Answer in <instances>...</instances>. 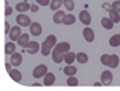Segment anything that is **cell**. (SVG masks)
Instances as JSON below:
<instances>
[{"mask_svg":"<svg viewBox=\"0 0 120 91\" xmlns=\"http://www.w3.org/2000/svg\"><path fill=\"white\" fill-rule=\"evenodd\" d=\"M47 72H48L47 66H46L44 64H40V65H37L36 68L33 69L32 75H33V77H35V79H40V77H44Z\"/></svg>","mask_w":120,"mask_h":91,"instance_id":"cell-1","label":"cell"},{"mask_svg":"<svg viewBox=\"0 0 120 91\" xmlns=\"http://www.w3.org/2000/svg\"><path fill=\"white\" fill-rule=\"evenodd\" d=\"M21 28H22V26H19L18 23H17L15 26H12L11 30H10V33H8V36H10V40L15 42V40H18V39L21 37V34H22V30H21Z\"/></svg>","mask_w":120,"mask_h":91,"instance_id":"cell-2","label":"cell"},{"mask_svg":"<svg viewBox=\"0 0 120 91\" xmlns=\"http://www.w3.org/2000/svg\"><path fill=\"white\" fill-rule=\"evenodd\" d=\"M15 21H17V23L19 25V26H30V18L26 15V14H24V12H21L19 15H17V18H15Z\"/></svg>","mask_w":120,"mask_h":91,"instance_id":"cell-3","label":"cell"},{"mask_svg":"<svg viewBox=\"0 0 120 91\" xmlns=\"http://www.w3.org/2000/svg\"><path fill=\"white\" fill-rule=\"evenodd\" d=\"M112 80H113V75H112L110 70H104L101 73V81H102L104 86H109L112 83Z\"/></svg>","mask_w":120,"mask_h":91,"instance_id":"cell-4","label":"cell"},{"mask_svg":"<svg viewBox=\"0 0 120 91\" xmlns=\"http://www.w3.org/2000/svg\"><path fill=\"white\" fill-rule=\"evenodd\" d=\"M25 48H26L28 54H36V53H39V50L41 48V46H39L37 42H29L28 44L25 46Z\"/></svg>","mask_w":120,"mask_h":91,"instance_id":"cell-5","label":"cell"},{"mask_svg":"<svg viewBox=\"0 0 120 91\" xmlns=\"http://www.w3.org/2000/svg\"><path fill=\"white\" fill-rule=\"evenodd\" d=\"M79 19H80V22L83 23V25H90L91 23V14L87 11V10H83V11H80L79 14Z\"/></svg>","mask_w":120,"mask_h":91,"instance_id":"cell-6","label":"cell"},{"mask_svg":"<svg viewBox=\"0 0 120 91\" xmlns=\"http://www.w3.org/2000/svg\"><path fill=\"white\" fill-rule=\"evenodd\" d=\"M83 37L86 42H88V43H91V42H94V39H95V33H94V30L91 29V28H84L83 30Z\"/></svg>","mask_w":120,"mask_h":91,"instance_id":"cell-7","label":"cell"},{"mask_svg":"<svg viewBox=\"0 0 120 91\" xmlns=\"http://www.w3.org/2000/svg\"><path fill=\"white\" fill-rule=\"evenodd\" d=\"M29 29H30V33L33 36H40L41 32H43V28H41V25L39 22H32L30 26H29Z\"/></svg>","mask_w":120,"mask_h":91,"instance_id":"cell-8","label":"cell"},{"mask_svg":"<svg viewBox=\"0 0 120 91\" xmlns=\"http://www.w3.org/2000/svg\"><path fill=\"white\" fill-rule=\"evenodd\" d=\"M54 48H55V50H58V51L62 53V54H65V53L71 51V44H69L68 42H61V43H57Z\"/></svg>","mask_w":120,"mask_h":91,"instance_id":"cell-9","label":"cell"},{"mask_svg":"<svg viewBox=\"0 0 120 91\" xmlns=\"http://www.w3.org/2000/svg\"><path fill=\"white\" fill-rule=\"evenodd\" d=\"M43 84L44 86H47V87H50V86H52L54 83H55V75L54 73H51V72H47L46 73V76L43 77Z\"/></svg>","mask_w":120,"mask_h":91,"instance_id":"cell-10","label":"cell"},{"mask_svg":"<svg viewBox=\"0 0 120 91\" xmlns=\"http://www.w3.org/2000/svg\"><path fill=\"white\" fill-rule=\"evenodd\" d=\"M10 62H11L15 68L19 66V65L22 64V55H21L19 53H14V54H11V59H10Z\"/></svg>","mask_w":120,"mask_h":91,"instance_id":"cell-11","label":"cell"},{"mask_svg":"<svg viewBox=\"0 0 120 91\" xmlns=\"http://www.w3.org/2000/svg\"><path fill=\"white\" fill-rule=\"evenodd\" d=\"M8 75H10V77H11L14 81H17V83H19V81L22 80V73H21L18 69H11V70L8 72Z\"/></svg>","mask_w":120,"mask_h":91,"instance_id":"cell-12","label":"cell"},{"mask_svg":"<svg viewBox=\"0 0 120 91\" xmlns=\"http://www.w3.org/2000/svg\"><path fill=\"white\" fill-rule=\"evenodd\" d=\"M65 11L64 10H58V11H55V14H54V17H52V21L55 23H62V21H64V18H65Z\"/></svg>","mask_w":120,"mask_h":91,"instance_id":"cell-13","label":"cell"},{"mask_svg":"<svg viewBox=\"0 0 120 91\" xmlns=\"http://www.w3.org/2000/svg\"><path fill=\"white\" fill-rule=\"evenodd\" d=\"M51 57H52V61H54L55 64H61V62L64 61V54H62V53H60L58 50H55V48H52Z\"/></svg>","mask_w":120,"mask_h":91,"instance_id":"cell-14","label":"cell"},{"mask_svg":"<svg viewBox=\"0 0 120 91\" xmlns=\"http://www.w3.org/2000/svg\"><path fill=\"white\" fill-rule=\"evenodd\" d=\"M43 43H44V44H47L48 47H51V48H54L55 44H57V36H55V34H48Z\"/></svg>","mask_w":120,"mask_h":91,"instance_id":"cell-15","label":"cell"},{"mask_svg":"<svg viewBox=\"0 0 120 91\" xmlns=\"http://www.w3.org/2000/svg\"><path fill=\"white\" fill-rule=\"evenodd\" d=\"M76 72H77V68H76L73 64L66 65V66L64 68V73H65L66 76H75V75H76Z\"/></svg>","mask_w":120,"mask_h":91,"instance_id":"cell-16","label":"cell"},{"mask_svg":"<svg viewBox=\"0 0 120 91\" xmlns=\"http://www.w3.org/2000/svg\"><path fill=\"white\" fill-rule=\"evenodd\" d=\"M64 61L66 62V65L73 64V62L76 61V54H73V53H71V51L65 53V54H64Z\"/></svg>","mask_w":120,"mask_h":91,"instance_id":"cell-17","label":"cell"},{"mask_svg":"<svg viewBox=\"0 0 120 91\" xmlns=\"http://www.w3.org/2000/svg\"><path fill=\"white\" fill-rule=\"evenodd\" d=\"M30 4L28 3V1H22V3H17V11H19V12H25V11H28V10H30Z\"/></svg>","mask_w":120,"mask_h":91,"instance_id":"cell-18","label":"cell"},{"mask_svg":"<svg viewBox=\"0 0 120 91\" xmlns=\"http://www.w3.org/2000/svg\"><path fill=\"white\" fill-rule=\"evenodd\" d=\"M120 65V59L116 54H110V58H109V68H116Z\"/></svg>","mask_w":120,"mask_h":91,"instance_id":"cell-19","label":"cell"},{"mask_svg":"<svg viewBox=\"0 0 120 91\" xmlns=\"http://www.w3.org/2000/svg\"><path fill=\"white\" fill-rule=\"evenodd\" d=\"M109 18H110L115 23L120 22V12L116 11L115 8H110V10H109Z\"/></svg>","mask_w":120,"mask_h":91,"instance_id":"cell-20","label":"cell"},{"mask_svg":"<svg viewBox=\"0 0 120 91\" xmlns=\"http://www.w3.org/2000/svg\"><path fill=\"white\" fill-rule=\"evenodd\" d=\"M15 44L12 43V40L11 42H8V43H6V46H4V53L7 54V55H11V54H14L15 53Z\"/></svg>","mask_w":120,"mask_h":91,"instance_id":"cell-21","label":"cell"},{"mask_svg":"<svg viewBox=\"0 0 120 91\" xmlns=\"http://www.w3.org/2000/svg\"><path fill=\"white\" fill-rule=\"evenodd\" d=\"M101 25H102L105 29H112V28H113V25H115V22H113L109 17H104V18L101 19Z\"/></svg>","mask_w":120,"mask_h":91,"instance_id":"cell-22","label":"cell"},{"mask_svg":"<svg viewBox=\"0 0 120 91\" xmlns=\"http://www.w3.org/2000/svg\"><path fill=\"white\" fill-rule=\"evenodd\" d=\"M62 4H64V0H51V3H50V8H51L52 11H58Z\"/></svg>","mask_w":120,"mask_h":91,"instance_id":"cell-23","label":"cell"},{"mask_svg":"<svg viewBox=\"0 0 120 91\" xmlns=\"http://www.w3.org/2000/svg\"><path fill=\"white\" fill-rule=\"evenodd\" d=\"M76 61L79 64H87L88 62V55L86 53H77L76 54Z\"/></svg>","mask_w":120,"mask_h":91,"instance_id":"cell-24","label":"cell"},{"mask_svg":"<svg viewBox=\"0 0 120 91\" xmlns=\"http://www.w3.org/2000/svg\"><path fill=\"white\" fill-rule=\"evenodd\" d=\"M109 44L112 46V47H119L120 46V33L113 34V36L109 39Z\"/></svg>","mask_w":120,"mask_h":91,"instance_id":"cell-25","label":"cell"},{"mask_svg":"<svg viewBox=\"0 0 120 91\" xmlns=\"http://www.w3.org/2000/svg\"><path fill=\"white\" fill-rule=\"evenodd\" d=\"M75 21H76V18H75V15H73V14H66V15H65V18H64V21H62V23L69 26V25H73Z\"/></svg>","mask_w":120,"mask_h":91,"instance_id":"cell-26","label":"cell"},{"mask_svg":"<svg viewBox=\"0 0 120 91\" xmlns=\"http://www.w3.org/2000/svg\"><path fill=\"white\" fill-rule=\"evenodd\" d=\"M17 42H18V44H19V46L25 47V46L29 43V34H28V33H22V34H21V37H19Z\"/></svg>","mask_w":120,"mask_h":91,"instance_id":"cell-27","label":"cell"},{"mask_svg":"<svg viewBox=\"0 0 120 91\" xmlns=\"http://www.w3.org/2000/svg\"><path fill=\"white\" fill-rule=\"evenodd\" d=\"M40 51H41V54H43L44 57H47V55H50V54L52 53V48H51V47H48L47 44H44V43H43V44H41V48H40Z\"/></svg>","mask_w":120,"mask_h":91,"instance_id":"cell-28","label":"cell"},{"mask_svg":"<svg viewBox=\"0 0 120 91\" xmlns=\"http://www.w3.org/2000/svg\"><path fill=\"white\" fill-rule=\"evenodd\" d=\"M64 6L68 11H73L75 10V1L73 0H64Z\"/></svg>","mask_w":120,"mask_h":91,"instance_id":"cell-29","label":"cell"},{"mask_svg":"<svg viewBox=\"0 0 120 91\" xmlns=\"http://www.w3.org/2000/svg\"><path fill=\"white\" fill-rule=\"evenodd\" d=\"M66 84H68V86H77V84H79V80H77L76 76H68Z\"/></svg>","mask_w":120,"mask_h":91,"instance_id":"cell-30","label":"cell"},{"mask_svg":"<svg viewBox=\"0 0 120 91\" xmlns=\"http://www.w3.org/2000/svg\"><path fill=\"white\" fill-rule=\"evenodd\" d=\"M109 58H110V55L109 54H104V55H101V64L102 65H106V66H109Z\"/></svg>","mask_w":120,"mask_h":91,"instance_id":"cell-31","label":"cell"},{"mask_svg":"<svg viewBox=\"0 0 120 91\" xmlns=\"http://www.w3.org/2000/svg\"><path fill=\"white\" fill-rule=\"evenodd\" d=\"M112 8H115L116 11L120 12V0H116V1H113V3H112Z\"/></svg>","mask_w":120,"mask_h":91,"instance_id":"cell-32","label":"cell"},{"mask_svg":"<svg viewBox=\"0 0 120 91\" xmlns=\"http://www.w3.org/2000/svg\"><path fill=\"white\" fill-rule=\"evenodd\" d=\"M36 3L39 4V6H43V7H46V6H48L51 1H50V0H36Z\"/></svg>","mask_w":120,"mask_h":91,"instance_id":"cell-33","label":"cell"},{"mask_svg":"<svg viewBox=\"0 0 120 91\" xmlns=\"http://www.w3.org/2000/svg\"><path fill=\"white\" fill-rule=\"evenodd\" d=\"M10 30H11V26H10V23L6 22V23H4V33H10Z\"/></svg>","mask_w":120,"mask_h":91,"instance_id":"cell-34","label":"cell"},{"mask_svg":"<svg viewBox=\"0 0 120 91\" xmlns=\"http://www.w3.org/2000/svg\"><path fill=\"white\" fill-rule=\"evenodd\" d=\"M11 12H12V8L10 7V6H6V10H4V14L8 17V15H11Z\"/></svg>","mask_w":120,"mask_h":91,"instance_id":"cell-35","label":"cell"},{"mask_svg":"<svg viewBox=\"0 0 120 91\" xmlns=\"http://www.w3.org/2000/svg\"><path fill=\"white\" fill-rule=\"evenodd\" d=\"M102 8H104V10H110V8H112V4H109V3H104V4H102Z\"/></svg>","mask_w":120,"mask_h":91,"instance_id":"cell-36","label":"cell"},{"mask_svg":"<svg viewBox=\"0 0 120 91\" xmlns=\"http://www.w3.org/2000/svg\"><path fill=\"white\" fill-rule=\"evenodd\" d=\"M30 11L32 12H37L39 11V6H37V4H33V6L30 7Z\"/></svg>","mask_w":120,"mask_h":91,"instance_id":"cell-37","label":"cell"},{"mask_svg":"<svg viewBox=\"0 0 120 91\" xmlns=\"http://www.w3.org/2000/svg\"><path fill=\"white\" fill-rule=\"evenodd\" d=\"M11 65H12V64H11V62H10V64H8V62H6V69H7V70H8V72H10V70H11Z\"/></svg>","mask_w":120,"mask_h":91,"instance_id":"cell-38","label":"cell"},{"mask_svg":"<svg viewBox=\"0 0 120 91\" xmlns=\"http://www.w3.org/2000/svg\"><path fill=\"white\" fill-rule=\"evenodd\" d=\"M25 1H28V0H25Z\"/></svg>","mask_w":120,"mask_h":91,"instance_id":"cell-39","label":"cell"}]
</instances>
